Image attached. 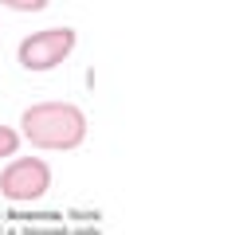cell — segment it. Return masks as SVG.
I'll list each match as a JSON object with an SVG mask.
<instances>
[{"label": "cell", "mask_w": 251, "mask_h": 235, "mask_svg": "<svg viewBox=\"0 0 251 235\" xmlns=\"http://www.w3.org/2000/svg\"><path fill=\"white\" fill-rule=\"evenodd\" d=\"M51 192V164L43 157H12L0 168V196L8 204H35Z\"/></svg>", "instance_id": "cell-3"}, {"label": "cell", "mask_w": 251, "mask_h": 235, "mask_svg": "<svg viewBox=\"0 0 251 235\" xmlns=\"http://www.w3.org/2000/svg\"><path fill=\"white\" fill-rule=\"evenodd\" d=\"M4 8H12V12H43L51 0H0Z\"/></svg>", "instance_id": "cell-5"}, {"label": "cell", "mask_w": 251, "mask_h": 235, "mask_svg": "<svg viewBox=\"0 0 251 235\" xmlns=\"http://www.w3.org/2000/svg\"><path fill=\"white\" fill-rule=\"evenodd\" d=\"M75 43H78L75 27H43V31H31V35L20 39L16 63L31 74H43V70H55L63 59H71Z\"/></svg>", "instance_id": "cell-2"}, {"label": "cell", "mask_w": 251, "mask_h": 235, "mask_svg": "<svg viewBox=\"0 0 251 235\" xmlns=\"http://www.w3.org/2000/svg\"><path fill=\"white\" fill-rule=\"evenodd\" d=\"M20 137L47 153H71L86 141V114L75 102H35L20 114Z\"/></svg>", "instance_id": "cell-1"}, {"label": "cell", "mask_w": 251, "mask_h": 235, "mask_svg": "<svg viewBox=\"0 0 251 235\" xmlns=\"http://www.w3.org/2000/svg\"><path fill=\"white\" fill-rule=\"evenodd\" d=\"M16 149H20V129L0 125V157H16Z\"/></svg>", "instance_id": "cell-4"}]
</instances>
